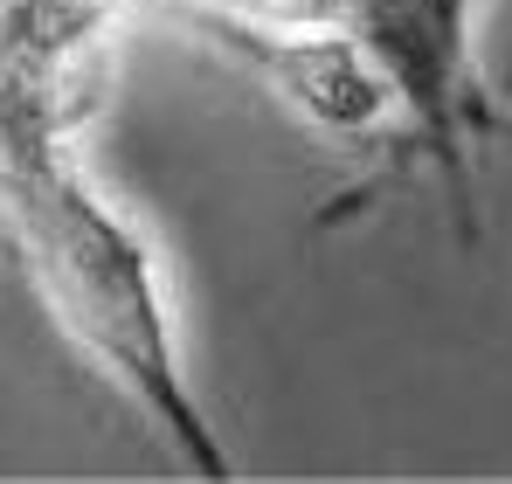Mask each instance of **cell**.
I'll use <instances>...</instances> for the list:
<instances>
[{"label":"cell","mask_w":512,"mask_h":484,"mask_svg":"<svg viewBox=\"0 0 512 484\" xmlns=\"http://www.w3.org/2000/svg\"><path fill=\"white\" fill-rule=\"evenodd\" d=\"M7 229L28 242V263L42 270L63 325L153 408V422L194 457L201 478H229L222 443L208 436L201 408L180 388V367H173L153 249L111 208H97L84 194V180L63 173L49 153H21L7 166Z\"/></svg>","instance_id":"1"},{"label":"cell","mask_w":512,"mask_h":484,"mask_svg":"<svg viewBox=\"0 0 512 484\" xmlns=\"http://www.w3.org/2000/svg\"><path fill=\"white\" fill-rule=\"evenodd\" d=\"M160 14L180 21L187 35L215 42L222 56H236L243 70H256L305 125L340 132V139H388L395 104L353 28H263L215 0H160Z\"/></svg>","instance_id":"2"}]
</instances>
